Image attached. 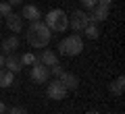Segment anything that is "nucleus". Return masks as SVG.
<instances>
[{
	"instance_id": "obj_15",
	"label": "nucleus",
	"mask_w": 125,
	"mask_h": 114,
	"mask_svg": "<svg viewBox=\"0 0 125 114\" xmlns=\"http://www.w3.org/2000/svg\"><path fill=\"white\" fill-rule=\"evenodd\" d=\"M13 83H15V75L10 73V70H6V69H0V87L6 89Z\"/></svg>"
},
{
	"instance_id": "obj_25",
	"label": "nucleus",
	"mask_w": 125,
	"mask_h": 114,
	"mask_svg": "<svg viewBox=\"0 0 125 114\" xmlns=\"http://www.w3.org/2000/svg\"><path fill=\"white\" fill-rule=\"evenodd\" d=\"M0 69H4V54H0Z\"/></svg>"
},
{
	"instance_id": "obj_19",
	"label": "nucleus",
	"mask_w": 125,
	"mask_h": 114,
	"mask_svg": "<svg viewBox=\"0 0 125 114\" xmlns=\"http://www.w3.org/2000/svg\"><path fill=\"white\" fill-rule=\"evenodd\" d=\"M48 69H50V75H56V77L62 73V66L58 64V62H56V64H52V66H48Z\"/></svg>"
},
{
	"instance_id": "obj_27",
	"label": "nucleus",
	"mask_w": 125,
	"mask_h": 114,
	"mask_svg": "<svg viewBox=\"0 0 125 114\" xmlns=\"http://www.w3.org/2000/svg\"><path fill=\"white\" fill-rule=\"evenodd\" d=\"M2 21H4V17H0V23H2Z\"/></svg>"
},
{
	"instance_id": "obj_6",
	"label": "nucleus",
	"mask_w": 125,
	"mask_h": 114,
	"mask_svg": "<svg viewBox=\"0 0 125 114\" xmlns=\"http://www.w3.org/2000/svg\"><path fill=\"white\" fill-rule=\"evenodd\" d=\"M31 79L36 81V83H48V79H50V69L46 64H42V62H33L31 64Z\"/></svg>"
},
{
	"instance_id": "obj_10",
	"label": "nucleus",
	"mask_w": 125,
	"mask_h": 114,
	"mask_svg": "<svg viewBox=\"0 0 125 114\" xmlns=\"http://www.w3.org/2000/svg\"><path fill=\"white\" fill-rule=\"evenodd\" d=\"M58 81H61V83L65 85V87H67L69 91H73V89H77V87H79V79H77V77H75L73 73H65V70H62V73L58 75Z\"/></svg>"
},
{
	"instance_id": "obj_4",
	"label": "nucleus",
	"mask_w": 125,
	"mask_h": 114,
	"mask_svg": "<svg viewBox=\"0 0 125 114\" xmlns=\"http://www.w3.org/2000/svg\"><path fill=\"white\" fill-rule=\"evenodd\" d=\"M90 23H92L90 21V15L83 13V10H75V13L69 17V27H71L73 31H77V33H81Z\"/></svg>"
},
{
	"instance_id": "obj_28",
	"label": "nucleus",
	"mask_w": 125,
	"mask_h": 114,
	"mask_svg": "<svg viewBox=\"0 0 125 114\" xmlns=\"http://www.w3.org/2000/svg\"><path fill=\"white\" fill-rule=\"evenodd\" d=\"M106 114H113V112H106Z\"/></svg>"
},
{
	"instance_id": "obj_18",
	"label": "nucleus",
	"mask_w": 125,
	"mask_h": 114,
	"mask_svg": "<svg viewBox=\"0 0 125 114\" xmlns=\"http://www.w3.org/2000/svg\"><path fill=\"white\" fill-rule=\"evenodd\" d=\"M13 13V6L9 2H0V17H6V15Z\"/></svg>"
},
{
	"instance_id": "obj_14",
	"label": "nucleus",
	"mask_w": 125,
	"mask_h": 114,
	"mask_svg": "<svg viewBox=\"0 0 125 114\" xmlns=\"http://www.w3.org/2000/svg\"><path fill=\"white\" fill-rule=\"evenodd\" d=\"M123 89H125V77H123V75H119V77H117V79L108 85V91H111L113 96H121V93H123Z\"/></svg>"
},
{
	"instance_id": "obj_7",
	"label": "nucleus",
	"mask_w": 125,
	"mask_h": 114,
	"mask_svg": "<svg viewBox=\"0 0 125 114\" xmlns=\"http://www.w3.org/2000/svg\"><path fill=\"white\" fill-rule=\"evenodd\" d=\"M92 13H88L90 15V21L92 23H102V21H106V17H108V10H111V6H106V4H96L94 9H90Z\"/></svg>"
},
{
	"instance_id": "obj_17",
	"label": "nucleus",
	"mask_w": 125,
	"mask_h": 114,
	"mask_svg": "<svg viewBox=\"0 0 125 114\" xmlns=\"http://www.w3.org/2000/svg\"><path fill=\"white\" fill-rule=\"evenodd\" d=\"M36 60H38V58H36V54H31V52L21 54V64H23V66H31Z\"/></svg>"
},
{
	"instance_id": "obj_9",
	"label": "nucleus",
	"mask_w": 125,
	"mask_h": 114,
	"mask_svg": "<svg viewBox=\"0 0 125 114\" xmlns=\"http://www.w3.org/2000/svg\"><path fill=\"white\" fill-rule=\"evenodd\" d=\"M4 23H6V27H9L13 33H19V31L23 29V17H21V15H17V13L6 15V17H4Z\"/></svg>"
},
{
	"instance_id": "obj_29",
	"label": "nucleus",
	"mask_w": 125,
	"mask_h": 114,
	"mask_svg": "<svg viewBox=\"0 0 125 114\" xmlns=\"http://www.w3.org/2000/svg\"><path fill=\"white\" fill-rule=\"evenodd\" d=\"M0 40H2V35H0Z\"/></svg>"
},
{
	"instance_id": "obj_3",
	"label": "nucleus",
	"mask_w": 125,
	"mask_h": 114,
	"mask_svg": "<svg viewBox=\"0 0 125 114\" xmlns=\"http://www.w3.org/2000/svg\"><path fill=\"white\" fill-rule=\"evenodd\" d=\"M81 50H83V40H81V35H77V33L67 35V37L61 40V44H58V52H61L62 56H77V54H81Z\"/></svg>"
},
{
	"instance_id": "obj_26",
	"label": "nucleus",
	"mask_w": 125,
	"mask_h": 114,
	"mask_svg": "<svg viewBox=\"0 0 125 114\" xmlns=\"http://www.w3.org/2000/svg\"><path fill=\"white\" fill-rule=\"evenodd\" d=\"M88 114H100V112H96V110H90V112Z\"/></svg>"
},
{
	"instance_id": "obj_24",
	"label": "nucleus",
	"mask_w": 125,
	"mask_h": 114,
	"mask_svg": "<svg viewBox=\"0 0 125 114\" xmlns=\"http://www.w3.org/2000/svg\"><path fill=\"white\" fill-rule=\"evenodd\" d=\"M98 2H100V4H106V6L113 4V0H98Z\"/></svg>"
},
{
	"instance_id": "obj_16",
	"label": "nucleus",
	"mask_w": 125,
	"mask_h": 114,
	"mask_svg": "<svg viewBox=\"0 0 125 114\" xmlns=\"http://www.w3.org/2000/svg\"><path fill=\"white\" fill-rule=\"evenodd\" d=\"M81 33H85V37H90V40H98L100 31H98V27H96V23H90V25L81 31Z\"/></svg>"
},
{
	"instance_id": "obj_22",
	"label": "nucleus",
	"mask_w": 125,
	"mask_h": 114,
	"mask_svg": "<svg viewBox=\"0 0 125 114\" xmlns=\"http://www.w3.org/2000/svg\"><path fill=\"white\" fill-rule=\"evenodd\" d=\"M10 6H19V4H23V0H6Z\"/></svg>"
},
{
	"instance_id": "obj_1",
	"label": "nucleus",
	"mask_w": 125,
	"mask_h": 114,
	"mask_svg": "<svg viewBox=\"0 0 125 114\" xmlns=\"http://www.w3.org/2000/svg\"><path fill=\"white\" fill-rule=\"evenodd\" d=\"M25 37L31 48H46L50 44V40H52V31L48 29V25L44 21H31Z\"/></svg>"
},
{
	"instance_id": "obj_11",
	"label": "nucleus",
	"mask_w": 125,
	"mask_h": 114,
	"mask_svg": "<svg viewBox=\"0 0 125 114\" xmlns=\"http://www.w3.org/2000/svg\"><path fill=\"white\" fill-rule=\"evenodd\" d=\"M0 42H2V54H4V56L6 54H13L15 50L19 48V37L15 33L9 35V37H4V40H0Z\"/></svg>"
},
{
	"instance_id": "obj_13",
	"label": "nucleus",
	"mask_w": 125,
	"mask_h": 114,
	"mask_svg": "<svg viewBox=\"0 0 125 114\" xmlns=\"http://www.w3.org/2000/svg\"><path fill=\"white\" fill-rule=\"evenodd\" d=\"M36 58H38V62H42V64H46V66H52V64L58 62L56 52H52V50H44V52H42L40 56H36Z\"/></svg>"
},
{
	"instance_id": "obj_5",
	"label": "nucleus",
	"mask_w": 125,
	"mask_h": 114,
	"mask_svg": "<svg viewBox=\"0 0 125 114\" xmlns=\"http://www.w3.org/2000/svg\"><path fill=\"white\" fill-rule=\"evenodd\" d=\"M46 93H48L50 100H65V97H67V93H69V89L65 87L58 79H54V81H48Z\"/></svg>"
},
{
	"instance_id": "obj_23",
	"label": "nucleus",
	"mask_w": 125,
	"mask_h": 114,
	"mask_svg": "<svg viewBox=\"0 0 125 114\" xmlns=\"http://www.w3.org/2000/svg\"><path fill=\"white\" fill-rule=\"evenodd\" d=\"M4 112H6V106H4V102L0 100V114H4Z\"/></svg>"
},
{
	"instance_id": "obj_21",
	"label": "nucleus",
	"mask_w": 125,
	"mask_h": 114,
	"mask_svg": "<svg viewBox=\"0 0 125 114\" xmlns=\"http://www.w3.org/2000/svg\"><path fill=\"white\" fill-rule=\"evenodd\" d=\"M79 2L85 6V9H94V6L98 4V0H79Z\"/></svg>"
},
{
	"instance_id": "obj_20",
	"label": "nucleus",
	"mask_w": 125,
	"mask_h": 114,
	"mask_svg": "<svg viewBox=\"0 0 125 114\" xmlns=\"http://www.w3.org/2000/svg\"><path fill=\"white\" fill-rule=\"evenodd\" d=\"M9 114H27V110L21 108V106H13V108L9 110Z\"/></svg>"
},
{
	"instance_id": "obj_2",
	"label": "nucleus",
	"mask_w": 125,
	"mask_h": 114,
	"mask_svg": "<svg viewBox=\"0 0 125 114\" xmlns=\"http://www.w3.org/2000/svg\"><path fill=\"white\" fill-rule=\"evenodd\" d=\"M46 25H48L50 31H56V33H62V31L69 27V17L62 9H52L48 15H46Z\"/></svg>"
},
{
	"instance_id": "obj_12",
	"label": "nucleus",
	"mask_w": 125,
	"mask_h": 114,
	"mask_svg": "<svg viewBox=\"0 0 125 114\" xmlns=\"http://www.w3.org/2000/svg\"><path fill=\"white\" fill-rule=\"evenodd\" d=\"M21 17H23V19H27V21L31 23V21H40L42 13H40V9H38L36 4H25V6H23Z\"/></svg>"
},
{
	"instance_id": "obj_8",
	"label": "nucleus",
	"mask_w": 125,
	"mask_h": 114,
	"mask_svg": "<svg viewBox=\"0 0 125 114\" xmlns=\"http://www.w3.org/2000/svg\"><path fill=\"white\" fill-rule=\"evenodd\" d=\"M4 69L6 70H10L13 75H17V73H21L23 70V64H21V56L19 54H6L4 56Z\"/></svg>"
}]
</instances>
